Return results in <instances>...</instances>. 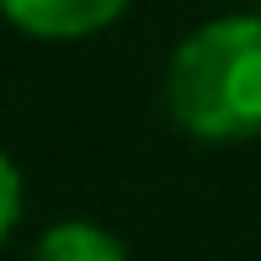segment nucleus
Returning <instances> with one entry per match:
<instances>
[{
    "instance_id": "nucleus-1",
    "label": "nucleus",
    "mask_w": 261,
    "mask_h": 261,
    "mask_svg": "<svg viewBox=\"0 0 261 261\" xmlns=\"http://www.w3.org/2000/svg\"><path fill=\"white\" fill-rule=\"evenodd\" d=\"M165 112L203 144L261 134V16H213L176 43L165 64Z\"/></svg>"
},
{
    "instance_id": "nucleus-2",
    "label": "nucleus",
    "mask_w": 261,
    "mask_h": 261,
    "mask_svg": "<svg viewBox=\"0 0 261 261\" xmlns=\"http://www.w3.org/2000/svg\"><path fill=\"white\" fill-rule=\"evenodd\" d=\"M128 6L134 0H0V16L27 38L75 43V38H96L112 21H123Z\"/></svg>"
},
{
    "instance_id": "nucleus-4",
    "label": "nucleus",
    "mask_w": 261,
    "mask_h": 261,
    "mask_svg": "<svg viewBox=\"0 0 261 261\" xmlns=\"http://www.w3.org/2000/svg\"><path fill=\"white\" fill-rule=\"evenodd\" d=\"M21 208H27V187H21V171H16V160L0 149V245L16 234Z\"/></svg>"
},
{
    "instance_id": "nucleus-3",
    "label": "nucleus",
    "mask_w": 261,
    "mask_h": 261,
    "mask_svg": "<svg viewBox=\"0 0 261 261\" xmlns=\"http://www.w3.org/2000/svg\"><path fill=\"white\" fill-rule=\"evenodd\" d=\"M32 261H128V251L96 219H64V224H48L38 234Z\"/></svg>"
}]
</instances>
